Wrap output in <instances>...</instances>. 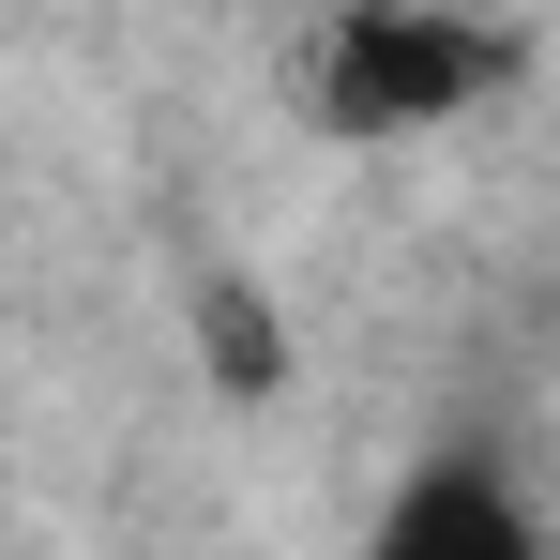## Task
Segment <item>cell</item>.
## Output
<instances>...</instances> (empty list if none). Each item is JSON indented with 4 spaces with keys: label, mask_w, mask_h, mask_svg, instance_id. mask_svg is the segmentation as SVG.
Instances as JSON below:
<instances>
[{
    "label": "cell",
    "mask_w": 560,
    "mask_h": 560,
    "mask_svg": "<svg viewBox=\"0 0 560 560\" xmlns=\"http://www.w3.org/2000/svg\"><path fill=\"white\" fill-rule=\"evenodd\" d=\"M500 31L469 0H349L334 61H318V121L349 137H409V121H455L469 92H500Z\"/></svg>",
    "instance_id": "obj_1"
},
{
    "label": "cell",
    "mask_w": 560,
    "mask_h": 560,
    "mask_svg": "<svg viewBox=\"0 0 560 560\" xmlns=\"http://www.w3.org/2000/svg\"><path fill=\"white\" fill-rule=\"evenodd\" d=\"M349 560H560V546L500 455H424V469H394V500L364 515Z\"/></svg>",
    "instance_id": "obj_2"
}]
</instances>
